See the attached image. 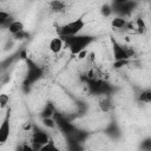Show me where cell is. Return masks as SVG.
<instances>
[{
    "mask_svg": "<svg viewBox=\"0 0 151 151\" xmlns=\"http://www.w3.org/2000/svg\"><path fill=\"white\" fill-rule=\"evenodd\" d=\"M61 38L64 39L65 45L70 48L72 54H78L80 51L85 50V47L91 41V38L86 35H65Z\"/></svg>",
    "mask_w": 151,
    "mask_h": 151,
    "instance_id": "6da1fadb",
    "label": "cell"
},
{
    "mask_svg": "<svg viewBox=\"0 0 151 151\" xmlns=\"http://www.w3.org/2000/svg\"><path fill=\"white\" fill-rule=\"evenodd\" d=\"M84 27H85V21L81 18H79V19L72 20V21L65 24L64 26H61L59 32H60L61 37H65V35H77Z\"/></svg>",
    "mask_w": 151,
    "mask_h": 151,
    "instance_id": "7a4b0ae2",
    "label": "cell"
},
{
    "mask_svg": "<svg viewBox=\"0 0 151 151\" xmlns=\"http://www.w3.org/2000/svg\"><path fill=\"white\" fill-rule=\"evenodd\" d=\"M112 50H113V58L116 61L129 59V55L126 53V48H123V46L119 45L116 40H112Z\"/></svg>",
    "mask_w": 151,
    "mask_h": 151,
    "instance_id": "3957f363",
    "label": "cell"
},
{
    "mask_svg": "<svg viewBox=\"0 0 151 151\" xmlns=\"http://www.w3.org/2000/svg\"><path fill=\"white\" fill-rule=\"evenodd\" d=\"M48 140H50V137H48V134H47L46 132H44V131H37V132H34L33 136H32V143H33V144H38L40 147H41L44 144H46Z\"/></svg>",
    "mask_w": 151,
    "mask_h": 151,
    "instance_id": "277c9868",
    "label": "cell"
},
{
    "mask_svg": "<svg viewBox=\"0 0 151 151\" xmlns=\"http://www.w3.org/2000/svg\"><path fill=\"white\" fill-rule=\"evenodd\" d=\"M64 44H65V41L61 37H55L50 41V45H48L50 51L53 52V53H59L63 50Z\"/></svg>",
    "mask_w": 151,
    "mask_h": 151,
    "instance_id": "5b68a950",
    "label": "cell"
},
{
    "mask_svg": "<svg viewBox=\"0 0 151 151\" xmlns=\"http://www.w3.org/2000/svg\"><path fill=\"white\" fill-rule=\"evenodd\" d=\"M8 137H9V119L6 118L0 126V144L6 143Z\"/></svg>",
    "mask_w": 151,
    "mask_h": 151,
    "instance_id": "8992f818",
    "label": "cell"
},
{
    "mask_svg": "<svg viewBox=\"0 0 151 151\" xmlns=\"http://www.w3.org/2000/svg\"><path fill=\"white\" fill-rule=\"evenodd\" d=\"M50 7L53 12L55 13H61L66 9V4L63 0H51L50 1Z\"/></svg>",
    "mask_w": 151,
    "mask_h": 151,
    "instance_id": "52a82bcc",
    "label": "cell"
},
{
    "mask_svg": "<svg viewBox=\"0 0 151 151\" xmlns=\"http://www.w3.org/2000/svg\"><path fill=\"white\" fill-rule=\"evenodd\" d=\"M8 31L12 34H18L20 32H24V24L21 21H12L8 25Z\"/></svg>",
    "mask_w": 151,
    "mask_h": 151,
    "instance_id": "ba28073f",
    "label": "cell"
},
{
    "mask_svg": "<svg viewBox=\"0 0 151 151\" xmlns=\"http://www.w3.org/2000/svg\"><path fill=\"white\" fill-rule=\"evenodd\" d=\"M57 124H58V126H59L63 131H65V132H70V131L72 130V125H71L66 119H64V118L60 117V116H58V118H57Z\"/></svg>",
    "mask_w": 151,
    "mask_h": 151,
    "instance_id": "9c48e42d",
    "label": "cell"
},
{
    "mask_svg": "<svg viewBox=\"0 0 151 151\" xmlns=\"http://www.w3.org/2000/svg\"><path fill=\"white\" fill-rule=\"evenodd\" d=\"M99 107H100V110H101L103 112H109V111L111 110V101H110V99L106 98V97H104V98L99 101Z\"/></svg>",
    "mask_w": 151,
    "mask_h": 151,
    "instance_id": "30bf717a",
    "label": "cell"
},
{
    "mask_svg": "<svg viewBox=\"0 0 151 151\" xmlns=\"http://www.w3.org/2000/svg\"><path fill=\"white\" fill-rule=\"evenodd\" d=\"M111 25H112L114 28H124V27L126 26V21H125V19H123V18H120V17H117V18H114V19L112 20Z\"/></svg>",
    "mask_w": 151,
    "mask_h": 151,
    "instance_id": "8fae6325",
    "label": "cell"
},
{
    "mask_svg": "<svg viewBox=\"0 0 151 151\" xmlns=\"http://www.w3.org/2000/svg\"><path fill=\"white\" fill-rule=\"evenodd\" d=\"M139 100L143 103H151V90H144L139 94Z\"/></svg>",
    "mask_w": 151,
    "mask_h": 151,
    "instance_id": "7c38bea8",
    "label": "cell"
},
{
    "mask_svg": "<svg viewBox=\"0 0 151 151\" xmlns=\"http://www.w3.org/2000/svg\"><path fill=\"white\" fill-rule=\"evenodd\" d=\"M86 78L88 79V80H94V79H98L99 78V71L97 70V68H91V70H88L87 71V73H86Z\"/></svg>",
    "mask_w": 151,
    "mask_h": 151,
    "instance_id": "4fadbf2b",
    "label": "cell"
},
{
    "mask_svg": "<svg viewBox=\"0 0 151 151\" xmlns=\"http://www.w3.org/2000/svg\"><path fill=\"white\" fill-rule=\"evenodd\" d=\"M40 150H57V146H55L54 142H53L52 139H50L46 144H44V145L40 147Z\"/></svg>",
    "mask_w": 151,
    "mask_h": 151,
    "instance_id": "5bb4252c",
    "label": "cell"
},
{
    "mask_svg": "<svg viewBox=\"0 0 151 151\" xmlns=\"http://www.w3.org/2000/svg\"><path fill=\"white\" fill-rule=\"evenodd\" d=\"M8 19H9V14L7 12H5V11H1L0 12V24L4 25L5 22L8 21Z\"/></svg>",
    "mask_w": 151,
    "mask_h": 151,
    "instance_id": "9a60e30c",
    "label": "cell"
},
{
    "mask_svg": "<svg viewBox=\"0 0 151 151\" xmlns=\"http://www.w3.org/2000/svg\"><path fill=\"white\" fill-rule=\"evenodd\" d=\"M8 101H9V97L7 94H1L0 96V106H1V109H4L8 104Z\"/></svg>",
    "mask_w": 151,
    "mask_h": 151,
    "instance_id": "2e32d148",
    "label": "cell"
},
{
    "mask_svg": "<svg viewBox=\"0 0 151 151\" xmlns=\"http://www.w3.org/2000/svg\"><path fill=\"white\" fill-rule=\"evenodd\" d=\"M42 123H44L45 126H47V127H50V129H53V127L55 126V123H54L50 117L44 118V119H42Z\"/></svg>",
    "mask_w": 151,
    "mask_h": 151,
    "instance_id": "e0dca14e",
    "label": "cell"
},
{
    "mask_svg": "<svg viewBox=\"0 0 151 151\" xmlns=\"http://www.w3.org/2000/svg\"><path fill=\"white\" fill-rule=\"evenodd\" d=\"M137 28H138V32L139 33H143L145 31V24L142 19H138L137 20Z\"/></svg>",
    "mask_w": 151,
    "mask_h": 151,
    "instance_id": "ac0fdd59",
    "label": "cell"
},
{
    "mask_svg": "<svg viewBox=\"0 0 151 151\" xmlns=\"http://www.w3.org/2000/svg\"><path fill=\"white\" fill-rule=\"evenodd\" d=\"M101 12H103V14H104V15H109V14L111 13V11H110V7H109L107 5H105V6L103 7Z\"/></svg>",
    "mask_w": 151,
    "mask_h": 151,
    "instance_id": "d6986e66",
    "label": "cell"
},
{
    "mask_svg": "<svg viewBox=\"0 0 151 151\" xmlns=\"http://www.w3.org/2000/svg\"><path fill=\"white\" fill-rule=\"evenodd\" d=\"M86 55H87V51L86 50H83V51H80L78 53V58L79 59H84V58H86Z\"/></svg>",
    "mask_w": 151,
    "mask_h": 151,
    "instance_id": "ffe728a7",
    "label": "cell"
},
{
    "mask_svg": "<svg viewBox=\"0 0 151 151\" xmlns=\"http://www.w3.org/2000/svg\"><path fill=\"white\" fill-rule=\"evenodd\" d=\"M51 114H52V110L48 107V109H46V110L44 111V113H42V117H44V118H47V117H50Z\"/></svg>",
    "mask_w": 151,
    "mask_h": 151,
    "instance_id": "44dd1931",
    "label": "cell"
},
{
    "mask_svg": "<svg viewBox=\"0 0 151 151\" xmlns=\"http://www.w3.org/2000/svg\"><path fill=\"white\" fill-rule=\"evenodd\" d=\"M22 129H24L25 131H29V130L32 129V125H31L29 123H26V124H24V125H22Z\"/></svg>",
    "mask_w": 151,
    "mask_h": 151,
    "instance_id": "7402d4cb",
    "label": "cell"
},
{
    "mask_svg": "<svg viewBox=\"0 0 151 151\" xmlns=\"http://www.w3.org/2000/svg\"><path fill=\"white\" fill-rule=\"evenodd\" d=\"M116 1H117L118 4H120V5H122V4H124V2H127V1H130V0H116Z\"/></svg>",
    "mask_w": 151,
    "mask_h": 151,
    "instance_id": "603a6c76",
    "label": "cell"
}]
</instances>
